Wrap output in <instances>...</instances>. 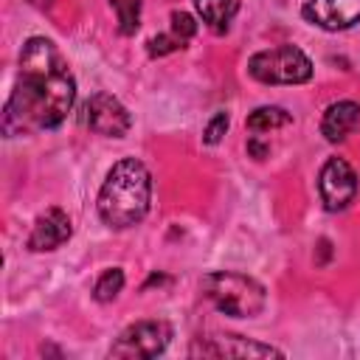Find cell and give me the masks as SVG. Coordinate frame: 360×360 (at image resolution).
<instances>
[{"label":"cell","mask_w":360,"mask_h":360,"mask_svg":"<svg viewBox=\"0 0 360 360\" xmlns=\"http://www.w3.org/2000/svg\"><path fill=\"white\" fill-rule=\"evenodd\" d=\"M149 200H152L149 169L135 158H124L110 169L98 191V217L107 228L124 231L146 217Z\"/></svg>","instance_id":"obj_2"},{"label":"cell","mask_w":360,"mask_h":360,"mask_svg":"<svg viewBox=\"0 0 360 360\" xmlns=\"http://www.w3.org/2000/svg\"><path fill=\"white\" fill-rule=\"evenodd\" d=\"M225 129H228V112H217L211 121H208V127H205V135H202V141L205 143H219L222 141V135H225Z\"/></svg>","instance_id":"obj_17"},{"label":"cell","mask_w":360,"mask_h":360,"mask_svg":"<svg viewBox=\"0 0 360 360\" xmlns=\"http://www.w3.org/2000/svg\"><path fill=\"white\" fill-rule=\"evenodd\" d=\"M118 14V31L124 37L135 34L141 25V0H110Z\"/></svg>","instance_id":"obj_15"},{"label":"cell","mask_w":360,"mask_h":360,"mask_svg":"<svg viewBox=\"0 0 360 360\" xmlns=\"http://www.w3.org/2000/svg\"><path fill=\"white\" fill-rule=\"evenodd\" d=\"M169 34L186 48V42L197 34V22H194V17L186 14V11H174V14H172V31H169Z\"/></svg>","instance_id":"obj_16"},{"label":"cell","mask_w":360,"mask_h":360,"mask_svg":"<svg viewBox=\"0 0 360 360\" xmlns=\"http://www.w3.org/2000/svg\"><path fill=\"white\" fill-rule=\"evenodd\" d=\"M248 73L262 84H304L312 79L309 56L295 45L259 51L248 59Z\"/></svg>","instance_id":"obj_4"},{"label":"cell","mask_w":360,"mask_h":360,"mask_svg":"<svg viewBox=\"0 0 360 360\" xmlns=\"http://www.w3.org/2000/svg\"><path fill=\"white\" fill-rule=\"evenodd\" d=\"M84 124L107 138H124L132 127V115L129 110L110 93H96L87 98L84 104Z\"/></svg>","instance_id":"obj_7"},{"label":"cell","mask_w":360,"mask_h":360,"mask_svg":"<svg viewBox=\"0 0 360 360\" xmlns=\"http://www.w3.org/2000/svg\"><path fill=\"white\" fill-rule=\"evenodd\" d=\"M357 127H360V104H357V101L343 98V101H335V104H329V107L323 110L321 135H323L329 143L346 141Z\"/></svg>","instance_id":"obj_11"},{"label":"cell","mask_w":360,"mask_h":360,"mask_svg":"<svg viewBox=\"0 0 360 360\" xmlns=\"http://www.w3.org/2000/svg\"><path fill=\"white\" fill-rule=\"evenodd\" d=\"M304 17L323 31H346L360 22V0H307Z\"/></svg>","instance_id":"obj_8"},{"label":"cell","mask_w":360,"mask_h":360,"mask_svg":"<svg viewBox=\"0 0 360 360\" xmlns=\"http://www.w3.org/2000/svg\"><path fill=\"white\" fill-rule=\"evenodd\" d=\"M318 191L326 211H343L357 194V174L343 158H329L318 174Z\"/></svg>","instance_id":"obj_6"},{"label":"cell","mask_w":360,"mask_h":360,"mask_svg":"<svg viewBox=\"0 0 360 360\" xmlns=\"http://www.w3.org/2000/svg\"><path fill=\"white\" fill-rule=\"evenodd\" d=\"M202 292L228 318H256L267 304L264 287L256 278L233 270L208 273L202 278Z\"/></svg>","instance_id":"obj_3"},{"label":"cell","mask_w":360,"mask_h":360,"mask_svg":"<svg viewBox=\"0 0 360 360\" xmlns=\"http://www.w3.org/2000/svg\"><path fill=\"white\" fill-rule=\"evenodd\" d=\"M121 290H124V270H121V267H110V270H104V273L98 276V281H96V287H93V295H96V301L107 304V301H112Z\"/></svg>","instance_id":"obj_14"},{"label":"cell","mask_w":360,"mask_h":360,"mask_svg":"<svg viewBox=\"0 0 360 360\" xmlns=\"http://www.w3.org/2000/svg\"><path fill=\"white\" fill-rule=\"evenodd\" d=\"M202 22L214 31V34H225L231 20L239 11V0H194Z\"/></svg>","instance_id":"obj_12"},{"label":"cell","mask_w":360,"mask_h":360,"mask_svg":"<svg viewBox=\"0 0 360 360\" xmlns=\"http://www.w3.org/2000/svg\"><path fill=\"white\" fill-rule=\"evenodd\" d=\"M177 48H183V45L172 34H160V37H152L149 39V56H163V53H172Z\"/></svg>","instance_id":"obj_18"},{"label":"cell","mask_w":360,"mask_h":360,"mask_svg":"<svg viewBox=\"0 0 360 360\" xmlns=\"http://www.w3.org/2000/svg\"><path fill=\"white\" fill-rule=\"evenodd\" d=\"M73 233L70 217L62 208H48L45 214L37 217L31 233H28V250L42 253V250H56L59 245H65Z\"/></svg>","instance_id":"obj_10"},{"label":"cell","mask_w":360,"mask_h":360,"mask_svg":"<svg viewBox=\"0 0 360 360\" xmlns=\"http://www.w3.org/2000/svg\"><path fill=\"white\" fill-rule=\"evenodd\" d=\"M292 121V115L281 107H256L250 115H248V129L253 132H270V129H278V127H287Z\"/></svg>","instance_id":"obj_13"},{"label":"cell","mask_w":360,"mask_h":360,"mask_svg":"<svg viewBox=\"0 0 360 360\" xmlns=\"http://www.w3.org/2000/svg\"><path fill=\"white\" fill-rule=\"evenodd\" d=\"M169 340H172V326L166 321H138L118 335V340L110 349V357H127V360L143 357V360H149V357L163 354Z\"/></svg>","instance_id":"obj_5"},{"label":"cell","mask_w":360,"mask_h":360,"mask_svg":"<svg viewBox=\"0 0 360 360\" xmlns=\"http://www.w3.org/2000/svg\"><path fill=\"white\" fill-rule=\"evenodd\" d=\"M191 354H205V357H281L278 349L245 340L239 335H217V338H200L191 346Z\"/></svg>","instance_id":"obj_9"},{"label":"cell","mask_w":360,"mask_h":360,"mask_svg":"<svg viewBox=\"0 0 360 360\" xmlns=\"http://www.w3.org/2000/svg\"><path fill=\"white\" fill-rule=\"evenodd\" d=\"M76 101L73 73L59 48L45 37H31L20 51L14 90L3 110L8 135L34 129H56Z\"/></svg>","instance_id":"obj_1"}]
</instances>
